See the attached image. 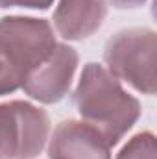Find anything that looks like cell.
I'll return each instance as SVG.
<instances>
[{
    "mask_svg": "<svg viewBox=\"0 0 157 159\" xmlns=\"http://www.w3.org/2000/svg\"><path fill=\"white\" fill-rule=\"evenodd\" d=\"M74 102L79 115L104 135L109 146L122 139L141 113L139 102L118 85L115 76L96 63L85 69Z\"/></svg>",
    "mask_w": 157,
    "mask_h": 159,
    "instance_id": "6da1fadb",
    "label": "cell"
},
{
    "mask_svg": "<svg viewBox=\"0 0 157 159\" xmlns=\"http://www.w3.org/2000/svg\"><path fill=\"white\" fill-rule=\"evenodd\" d=\"M104 57L113 76L144 94L155 93V32L129 28L107 41Z\"/></svg>",
    "mask_w": 157,
    "mask_h": 159,
    "instance_id": "7a4b0ae2",
    "label": "cell"
},
{
    "mask_svg": "<svg viewBox=\"0 0 157 159\" xmlns=\"http://www.w3.org/2000/svg\"><path fill=\"white\" fill-rule=\"evenodd\" d=\"M48 133L44 111L11 102L0 106V159H28L41 152Z\"/></svg>",
    "mask_w": 157,
    "mask_h": 159,
    "instance_id": "3957f363",
    "label": "cell"
},
{
    "mask_svg": "<svg viewBox=\"0 0 157 159\" xmlns=\"http://www.w3.org/2000/svg\"><path fill=\"white\" fill-rule=\"evenodd\" d=\"M78 56L69 46H56V50L43 61L37 70L24 80L22 87L30 96L41 102H57L65 96L74 74Z\"/></svg>",
    "mask_w": 157,
    "mask_h": 159,
    "instance_id": "277c9868",
    "label": "cell"
},
{
    "mask_svg": "<svg viewBox=\"0 0 157 159\" xmlns=\"http://www.w3.org/2000/svg\"><path fill=\"white\" fill-rule=\"evenodd\" d=\"M52 159H111L109 143L87 122L65 120L57 126L52 144Z\"/></svg>",
    "mask_w": 157,
    "mask_h": 159,
    "instance_id": "5b68a950",
    "label": "cell"
},
{
    "mask_svg": "<svg viewBox=\"0 0 157 159\" xmlns=\"http://www.w3.org/2000/svg\"><path fill=\"white\" fill-rule=\"evenodd\" d=\"M105 17L104 0H63L56 11V28L67 39L89 37Z\"/></svg>",
    "mask_w": 157,
    "mask_h": 159,
    "instance_id": "8992f818",
    "label": "cell"
},
{
    "mask_svg": "<svg viewBox=\"0 0 157 159\" xmlns=\"http://www.w3.org/2000/svg\"><path fill=\"white\" fill-rule=\"evenodd\" d=\"M22 81H24V78H22L15 59L11 57L9 50L0 41V94L15 91L19 85H22Z\"/></svg>",
    "mask_w": 157,
    "mask_h": 159,
    "instance_id": "52a82bcc",
    "label": "cell"
},
{
    "mask_svg": "<svg viewBox=\"0 0 157 159\" xmlns=\"http://www.w3.org/2000/svg\"><path fill=\"white\" fill-rule=\"evenodd\" d=\"M117 159H155L154 135L146 131L133 137V141L126 144V148L120 152Z\"/></svg>",
    "mask_w": 157,
    "mask_h": 159,
    "instance_id": "ba28073f",
    "label": "cell"
},
{
    "mask_svg": "<svg viewBox=\"0 0 157 159\" xmlns=\"http://www.w3.org/2000/svg\"><path fill=\"white\" fill-rule=\"evenodd\" d=\"M117 7H122V9H126V7H137V6H141V4H144V0H111Z\"/></svg>",
    "mask_w": 157,
    "mask_h": 159,
    "instance_id": "9c48e42d",
    "label": "cell"
},
{
    "mask_svg": "<svg viewBox=\"0 0 157 159\" xmlns=\"http://www.w3.org/2000/svg\"><path fill=\"white\" fill-rule=\"evenodd\" d=\"M9 6H19V0H0V7H9Z\"/></svg>",
    "mask_w": 157,
    "mask_h": 159,
    "instance_id": "30bf717a",
    "label": "cell"
}]
</instances>
